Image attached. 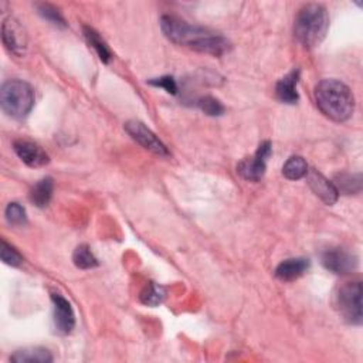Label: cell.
<instances>
[{
	"mask_svg": "<svg viewBox=\"0 0 363 363\" xmlns=\"http://www.w3.org/2000/svg\"><path fill=\"white\" fill-rule=\"evenodd\" d=\"M160 27L172 43L186 46L199 53L219 57L230 50V43L223 36L203 27L192 26L176 16L165 15L160 17Z\"/></svg>",
	"mask_w": 363,
	"mask_h": 363,
	"instance_id": "6da1fadb",
	"label": "cell"
},
{
	"mask_svg": "<svg viewBox=\"0 0 363 363\" xmlns=\"http://www.w3.org/2000/svg\"><path fill=\"white\" fill-rule=\"evenodd\" d=\"M315 102L319 111L335 123H345L355 111V97L339 79L328 78L315 87Z\"/></svg>",
	"mask_w": 363,
	"mask_h": 363,
	"instance_id": "7a4b0ae2",
	"label": "cell"
},
{
	"mask_svg": "<svg viewBox=\"0 0 363 363\" xmlns=\"http://www.w3.org/2000/svg\"><path fill=\"white\" fill-rule=\"evenodd\" d=\"M328 29L330 16L325 6L309 3L298 12L294 24V34L302 46L312 49L324 42Z\"/></svg>",
	"mask_w": 363,
	"mask_h": 363,
	"instance_id": "3957f363",
	"label": "cell"
},
{
	"mask_svg": "<svg viewBox=\"0 0 363 363\" xmlns=\"http://www.w3.org/2000/svg\"><path fill=\"white\" fill-rule=\"evenodd\" d=\"M0 105L5 114L22 119L30 114L34 107V91L30 84L22 79H10L2 86Z\"/></svg>",
	"mask_w": 363,
	"mask_h": 363,
	"instance_id": "277c9868",
	"label": "cell"
},
{
	"mask_svg": "<svg viewBox=\"0 0 363 363\" xmlns=\"http://www.w3.org/2000/svg\"><path fill=\"white\" fill-rule=\"evenodd\" d=\"M337 307L341 316L350 325L362 324V284L359 281L346 282L338 291Z\"/></svg>",
	"mask_w": 363,
	"mask_h": 363,
	"instance_id": "5b68a950",
	"label": "cell"
},
{
	"mask_svg": "<svg viewBox=\"0 0 363 363\" xmlns=\"http://www.w3.org/2000/svg\"><path fill=\"white\" fill-rule=\"evenodd\" d=\"M271 150V142L265 141L260 144L257 152L253 156L241 160L237 165V172L241 175V178H245L249 182L261 180L267 169V159L270 157Z\"/></svg>",
	"mask_w": 363,
	"mask_h": 363,
	"instance_id": "8992f818",
	"label": "cell"
},
{
	"mask_svg": "<svg viewBox=\"0 0 363 363\" xmlns=\"http://www.w3.org/2000/svg\"><path fill=\"white\" fill-rule=\"evenodd\" d=\"M124 128L131 135V138L137 141L141 146H144L146 150L159 156H169V150L167 145L149 128H146L145 124L139 123V121H128Z\"/></svg>",
	"mask_w": 363,
	"mask_h": 363,
	"instance_id": "52a82bcc",
	"label": "cell"
},
{
	"mask_svg": "<svg viewBox=\"0 0 363 363\" xmlns=\"http://www.w3.org/2000/svg\"><path fill=\"white\" fill-rule=\"evenodd\" d=\"M2 40L5 47L15 56L22 57L27 52V33L15 17H8L2 24Z\"/></svg>",
	"mask_w": 363,
	"mask_h": 363,
	"instance_id": "ba28073f",
	"label": "cell"
},
{
	"mask_svg": "<svg viewBox=\"0 0 363 363\" xmlns=\"http://www.w3.org/2000/svg\"><path fill=\"white\" fill-rule=\"evenodd\" d=\"M320 260L328 271L338 275L352 274L357 268V257L343 249L327 250Z\"/></svg>",
	"mask_w": 363,
	"mask_h": 363,
	"instance_id": "9c48e42d",
	"label": "cell"
},
{
	"mask_svg": "<svg viewBox=\"0 0 363 363\" xmlns=\"http://www.w3.org/2000/svg\"><path fill=\"white\" fill-rule=\"evenodd\" d=\"M307 180H308V185H309L311 190L314 192V194L318 196L325 205L332 206L337 203L338 197H339V192L335 187L334 182L328 180L324 175L319 173L315 169L308 171Z\"/></svg>",
	"mask_w": 363,
	"mask_h": 363,
	"instance_id": "30bf717a",
	"label": "cell"
},
{
	"mask_svg": "<svg viewBox=\"0 0 363 363\" xmlns=\"http://www.w3.org/2000/svg\"><path fill=\"white\" fill-rule=\"evenodd\" d=\"M52 301L54 305V325L56 330L67 335L75 327V314L71 304L60 294H52Z\"/></svg>",
	"mask_w": 363,
	"mask_h": 363,
	"instance_id": "8fae6325",
	"label": "cell"
},
{
	"mask_svg": "<svg viewBox=\"0 0 363 363\" xmlns=\"http://www.w3.org/2000/svg\"><path fill=\"white\" fill-rule=\"evenodd\" d=\"M13 148L17 156L30 168H42L50 162L49 155L33 142L20 139L13 144Z\"/></svg>",
	"mask_w": 363,
	"mask_h": 363,
	"instance_id": "7c38bea8",
	"label": "cell"
},
{
	"mask_svg": "<svg viewBox=\"0 0 363 363\" xmlns=\"http://www.w3.org/2000/svg\"><path fill=\"white\" fill-rule=\"evenodd\" d=\"M298 79H300V71L294 70L290 74H287L284 78H281L277 83L275 94L281 102L295 104L300 100V95L297 91Z\"/></svg>",
	"mask_w": 363,
	"mask_h": 363,
	"instance_id": "4fadbf2b",
	"label": "cell"
},
{
	"mask_svg": "<svg viewBox=\"0 0 363 363\" xmlns=\"http://www.w3.org/2000/svg\"><path fill=\"white\" fill-rule=\"evenodd\" d=\"M309 268V260L308 258H288L286 261H282L277 270H275V277L281 281H295L300 277H302L307 270Z\"/></svg>",
	"mask_w": 363,
	"mask_h": 363,
	"instance_id": "5bb4252c",
	"label": "cell"
},
{
	"mask_svg": "<svg viewBox=\"0 0 363 363\" xmlns=\"http://www.w3.org/2000/svg\"><path fill=\"white\" fill-rule=\"evenodd\" d=\"M53 190H54V183L52 178H45L42 180H38L30 190L31 203L36 205L37 208H42V209L46 208L53 197Z\"/></svg>",
	"mask_w": 363,
	"mask_h": 363,
	"instance_id": "9a60e30c",
	"label": "cell"
},
{
	"mask_svg": "<svg viewBox=\"0 0 363 363\" xmlns=\"http://www.w3.org/2000/svg\"><path fill=\"white\" fill-rule=\"evenodd\" d=\"M10 360L16 363H50L53 362V356L45 348H26L16 350L10 356Z\"/></svg>",
	"mask_w": 363,
	"mask_h": 363,
	"instance_id": "2e32d148",
	"label": "cell"
},
{
	"mask_svg": "<svg viewBox=\"0 0 363 363\" xmlns=\"http://www.w3.org/2000/svg\"><path fill=\"white\" fill-rule=\"evenodd\" d=\"M84 36L87 38L88 45L95 50V53L98 54L100 60L105 64H108L112 60V53L108 47V45L104 42V38L100 36V33H97L94 29L86 26L84 27Z\"/></svg>",
	"mask_w": 363,
	"mask_h": 363,
	"instance_id": "e0dca14e",
	"label": "cell"
},
{
	"mask_svg": "<svg viewBox=\"0 0 363 363\" xmlns=\"http://www.w3.org/2000/svg\"><path fill=\"white\" fill-rule=\"evenodd\" d=\"M308 173V165L301 156H291L282 167V175L290 180H300Z\"/></svg>",
	"mask_w": 363,
	"mask_h": 363,
	"instance_id": "ac0fdd59",
	"label": "cell"
},
{
	"mask_svg": "<svg viewBox=\"0 0 363 363\" xmlns=\"http://www.w3.org/2000/svg\"><path fill=\"white\" fill-rule=\"evenodd\" d=\"M72 261H74L75 267L82 268V270H91V268L98 267V260L95 258V256L93 254L91 249L87 245L78 246L74 250Z\"/></svg>",
	"mask_w": 363,
	"mask_h": 363,
	"instance_id": "d6986e66",
	"label": "cell"
},
{
	"mask_svg": "<svg viewBox=\"0 0 363 363\" xmlns=\"http://www.w3.org/2000/svg\"><path fill=\"white\" fill-rule=\"evenodd\" d=\"M335 187L338 192H343L345 194H353L359 193L362 189V178L360 175H350V173H343L337 176L335 179Z\"/></svg>",
	"mask_w": 363,
	"mask_h": 363,
	"instance_id": "ffe728a7",
	"label": "cell"
},
{
	"mask_svg": "<svg viewBox=\"0 0 363 363\" xmlns=\"http://www.w3.org/2000/svg\"><path fill=\"white\" fill-rule=\"evenodd\" d=\"M167 297V291L164 287H160L155 282H150V284L142 291L141 294V301L145 305L149 307H157L159 304H162L164 300Z\"/></svg>",
	"mask_w": 363,
	"mask_h": 363,
	"instance_id": "44dd1931",
	"label": "cell"
},
{
	"mask_svg": "<svg viewBox=\"0 0 363 363\" xmlns=\"http://www.w3.org/2000/svg\"><path fill=\"white\" fill-rule=\"evenodd\" d=\"M5 215L12 226H24L27 223L26 209L19 203H9Z\"/></svg>",
	"mask_w": 363,
	"mask_h": 363,
	"instance_id": "7402d4cb",
	"label": "cell"
},
{
	"mask_svg": "<svg viewBox=\"0 0 363 363\" xmlns=\"http://www.w3.org/2000/svg\"><path fill=\"white\" fill-rule=\"evenodd\" d=\"M197 104H199L200 109L209 116H220L224 114L223 104L219 100H216L215 97H209V95L203 97L199 100Z\"/></svg>",
	"mask_w": 363,
	"mask_h": 363,
	"instance_id": "603a6c76",
	"label": "cell"
},
{
	"mask_svg": "<svg viewBox=\"0 0 363 363\" xmlns=\"http://www.w3.org/2000/svg\"><path fill=\"white\" fill-rule=\"evenodd\" d=\"M0 256H2V261L12 267H19L23 263V257L19 254L17 250H15L10 245H8L5 240H2V249H0Z\"/></svg>",
	"mask_w": 363,
	"mask_h": 363,
	"instance_id": "cb8c5ba5",
	"label": "cell"
},
{
	"mask_svg": "<svg viewBox=\"0 0 363 363\" xmlns=\"http://www.w3.org/2000/svg\"><path fill=\"white\" fill-rule=\"evenodd\" d=\"M38 13L42 15L46 20H49L50 23H53L56 26H63V27L65 26V20L61 16V13L56 8H53L52 5H40Z\"/></svg>",
	"mask_w": 363,
	"mask_h": 363,
	"instance_id": "d4e9b609",
	"label": "cell"
},
{
	"mask_svg": "<svg viewBox=\"0 0 363 363\" xmlns=\"http://www.w3.org/2000/svg\"><path fill=\"white\" fill-rule=\"evenodd\" d=\"M150 86H155V87H159V88H164L167 93L175 95L178 94V84H176V79L171 75H164L160 78H153L149 82Z\"/></svg>",
	"mask_w": 363,
	"mask_h": 363,
	"instance_id": "484cf974",
	"label": "cell"
}]
</instances>
